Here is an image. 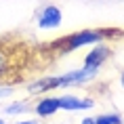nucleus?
<instances>
[{"label": "nucleus", "mask_w": 124, "mask_h": 124, "mask_svg": "<svg viewBox=\"0 0 124 124\" xmlns=\"http://www.w3.org/2000/svg\"><path fill=\"white\" fill-rule=\"evenodd\" d=\"M111 55H114V46H111V42L95 44V46H91V51L84 55V59H82V67H91V70H99V72H101V67L111 59Z\"/></svg>", "instance_id": "2"}, {"label": "nucleus", "mask_w": 124, "mask_h": 124, "mask_svg": "<svg viewBox=\"0 0 124 124\" xmlns=\"http://www.w3.org/2000/svg\"><path fill=\"white\" fill-rule=\"evenodd\" d=\"M120 86H122V88H124V70H122V72H120Z\"/></svg>", "instance_id": "12"}, {"label": "nucleus", "mask_w": 124, "mask_h": 124, "mask_svg": "<svg viewBox=\"0 0 124 124\" xmlns=\"http://www.w3.org/2000/svg\"><path fill=\"white\" fill-rule=\"evenodd\" d=\"M15 84H11V82H4V84H0V99H8L15 95Z\"/></svg>", "instance_id": "9"}, {"label": "nucleus", "mask_w": 124, "mask_h": 124, "mask_svg": "<svg viewBox=\"0 0 124 124\" xmlns=\"http://www.w3.org/2000/svg\"><path fill=\"white\" fill-rule=\"evenodd\" d=\"M80 124H95V116H86L80 120Z\"/></svg>", "instance_id": "10"}, {"label": "nucleus", "mask_w": 124, "mask_h": 124, "mask_svg": "<svg viewBox=\"0 0 124 124\" xmlns=\"http://www.w3.org/2000/svg\"><path fill=\"white\" fill-rule=\"evenodd\" d=\"M95 124H124V118L120 111H105L95 116Z\"/></svg>", "instance_id": "8"}, {"label": "nucleus", "mask_w": 124, "mask_h": 124, "mask_svg": "<svg viewBox=\"0 0 124 124\" xmlns=\"http://www.w3.org/2000/svg\"><path fill=\"white\" fill-rule=\"evenodd\" d=\"M30 109H32L30 101H13L4 107V114L7 116H21V114H27Z\"/></svg>", "instance_id": "7"}, {"label": "nucleus", "mask_w": 124, "mask_h": 124, "mask_svg": "<svg viewBox=\"0 0 124 124\" xmlns=\"http://www.w3.org/2000/svg\"><path fill=\"white\" fill-rule=\"evenodd\" d=\"M0 124H7V122H4V120H0Z\"/></svg>", "instance_id": "13"}, {"label": "nucleus", "mask_w": 124, "mask_h": 124, "mask_svg": "<svg viewBox=\"0 0 124 124\" xmlns=\"http://www.w3.org/2000/svg\"><path fill=\"white\" fill-rule=\"evenodd\" d=\"M17 124H38V120L32 118V120H21V122H17Z\"/></svg>", "instance_id": "11"}, {"label": "nucleus", "mask_w": 124, "mask_h": 124, "mask_svg": "<svg viewBox=\"0 0 124 124\" xmlns=\"http://www.w3.org/2000/svg\"><path fill=\"white\" fill-rule=\"evenodd\" d=\"M61 111H86L95 107V99L82 95H57Z\"/></svg>", "instance_id": "4"}, {"label": "nucleus", "mask_w": 124, "mask_h": 124, "mask_svg": "<svg viewBox=\"0 0 124 124\" xmlns=\"http://www.w3.org/2000/svg\"><path fill=\"white\" fill-rule=\"evenodd\" d=\"M15 55H13V48L7 44L0 42V84L8 82V76L13 74L15 70Z\"/></svg>", "instance_id": "6"}, {"label": "nucleus", "mask_w": 124, "mask_h": 124, "mask_svg": "<svg viewBox=\"0 0 124 124\" xmlns=\"http://www.w3.org/2000/svg\"><path fill=\"white\" fill-rule=\"evenodd\" d=\"M63 23V13L57 4H44L36 13V25L38 30H57Z\"/></svg>", "instance_id": "3"}, {"label": "nucleus", "mask_w": 124, "mask_h": 124, "mask_svg": "<svg viewBox=\"0 0 124 124\" xmlns=\"http://www.w3.org/2000/svg\"><path fill=\"white\" fill-rule=\"evenodd\" d=\"M34 114L40 118V120H48V118L53 116H57V111L59 109V99L55 97V95H42V97L34 103Z\"/></svg>", "instance_id": "5"}, {"label": "nucleus", "mask_w": 124, "mask_h": 124, "mask_svg": "<svg viewBox=\"0 0 124 124\" xmlns=\"http://www.w3.org/2000/svg\"><path fill=\"white\" fill-rule=\"evenodd\" d=\"M122 36V32L118 30H103V27H93V30H80V32H74L65 38H59L51 44V48L59 53V55H70V53H76L84 46H95L101 44V42H109V40Z\"/></svg>", "instance_id": "1"}]
</instances>
